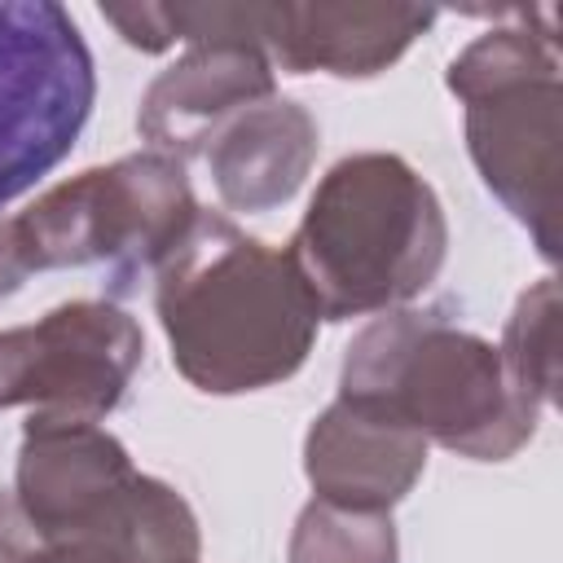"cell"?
Listing matches in <instances>:
<instances>
[{
	"label": "cell",
	"mask_w": 563,
	"mask_h": 563,
	"mask_svg": "<svg viewBox=\"0 0 563 563\" xmlns=\"http://www.w3.org/2000/svg\"><path fill=\"white\" fill-rule=\"evenodd\" d=\"M185 163L141 150L44 189L26 211L0 220V299L31 273L106 264L110 290L132 295L198 220Z\"/></svg>",
	"instance_id": "5b68a950"
},
{
	"label": "cell",
	"mask_w": 563,
	"mask_h": 563,
	"mask_svg": "<svg viewBox=\"0 0 563 563\" xmlns=\"http://www.w3.org/2000/svg\"><path fill=\"white\" fill-rule=\"evenodd\" d=\"M277 97V66L251 40H216L185 48L141 97L136 128L150 150L185 163L242 110Z\"/></svg>",
	"instance_id": "9c48e42d"
},
{
	"label": "cell",
	"mask_w": 563,
	"mask_h": 563,
	"mask_svg": "<svg viewBox=\"0 0 563 563\" xmlns=\"http://www.w3.org/2000/svg\"><path fill=\"white\" fill-rule=\"evenodd\" d=\"M132 453L88 418L31 413L13 466V501L40 537H84L106 528L132 484Z\"/></svg>",
	"instance_id": "ba28073f"
},
{
	"label": "cell",
	"mask_w": 563,
	"mask_h": 563,
	"mask_svg": "<svg viewBox=\"0 0 563 563\" xmlns=\"http://www.w3.org/2000/svg\"><path fill=\"white\" fill-rule=\"evenodd\" d=\"M286 251L321 321H352L405 308L440 277L449 220L422 172L365 150L317 180Z\"/></svg>",
	"instance_id": "7a4b0ae2"
},
{
	"label": "cell",
	"mask_w": 563,
	"mask_h": 563,
	"mask_svg": "<svg viewBox=\"0 0 563 563\" xmlns=\"http://www.w3.org/2000/svg\"><path fill=\"white\" fill-rule=\"evenodd\" d=\"M321 150L317 119L286 97H268L233 114L202 150L211 185L229 211H277L308 180Z\"/></svg>",
	"instance_id": "4fadbf2b"
},
{
	"label": "cell",
	"mask_w": 563,
	"mask_h": 563,
	"mask_svg": "<svg viewBox=\"0 0 563 563\" xmlns=\"http://www.w3.org/2000/svg\"><path fill=\"white\" fill-rule=\"evenodd\" d=\"M339 396L374 405L471 462L515 457L541 422V405L510 383L484 334L418 308L378 312L347 343Z\"/></svg>",
	"instance_id": "3957f363"
},
{
	"label": "cell",
	"mask_w": 563,
	"mask_h": 563,
	"mask_svg": "<svg viewBox=\"0 0 563 563\" xmlns=\"http://www.w3.org/2000/svg\"><path fill=\"white\" fill-rule=\"evenodd\" d=\"M97 97L88 40L53 0H0V211L79 141Z\"/></svg>",
	"instance_id": "8992f818"
},
{
	"label": "cell",
	"mask_w": 563,
	"mask_h": 563,
	"mask_svg": "<svg viewBox=\"0 0 563 563\" xmlns=\"http://www.w3.org/2000/svg\"><path fill=\"white\" fill-rule=\"evenodd\" d=\"M202 532L189 501L136 475L123 510L84 537H40L13 497H0V563H198Z\"/></svg>",
	"instance_id": "7c38bea8"
},
{
	"label": "cell",
	"mask_w": 563,
	"mask_h": 563,
	"mask_svg": "<svg viewBox=\"0 0 563 563\" xmlns=\"http://www.w3.org/2000/svg\"><path fill=\"white\" fill-rule=\"evenodd\" d=\"M154 312L176 374L207 396L286 383L312 352L321 312L290 251L198 211L154 268Z\"/></svg>",
	"instance_id": "6da1fadb"
},
{
	"label": "cell",
	"mask_w": 563,
	"mask_h": 563,
	"mask_svg": "<svg viewBox=\"0 0 563 563\" xmlns=\"http://www.w3.org/2000/svg\"><path fill=\"white\" fill-rule=\"evenodd\" d=\"M145 356L141 325L110 299H70L0 330V409L101 422Z\"/></svg>",
	"instance_id": "52a82bcc"
},
{
	"label": "cell",
	"mask_w": 563,
	"mask_h": 563,
	"mask_svg": "<svg viewBox=\"0 0 563 563\" xmlns=\"http://www.w3.org/2000/svg\"><path fill=\"white\" fill-rule=\"evenodd\" d=\"M501 26L475 35L449 62L462 101L471 163L488 194L528 229L545 264L559 260L563 79L554 9H501Z\"/></svg>",
	"instance_id": "277c9868"
},
{
	"label": "cell",
	"mask_w": 563,
	"mask_h": 563,
	"mask_svg": "<svg viewBox=\"0 0 563 563\" xmlns=\"http://www.w3.org/2000/svg\"><path fill=\"white\" fill-rule=\"evenodd\" d=\"M427 471V440L391 413L334 396L303 435V475L317 501L391 515Z\"/></svg>",
	"instance_id": "8fae6325"
},
{
	"label": "cell",
	"mask_w": 563,
	"mask_h": 563,
	"mask_svg": "<svg viewBox=\"0 0 563 563\" xmlns=\"http://www.w3.org/2000/svg\"><path fill=\"white\" fill-rule=\"evenodd\" d=\"M286 563H400L391 515L308 501L290 528Z\"/></svg>",
	"instance_id": "5bb4252c"
},
{
	"label": "cell",
	"mask_w": 563,
	"mask_h": 563,
	"mask_svg": "<svg viewBox=\"0 0 563 563\" xmlns=\"http://www.w3.org/2000/svg\"><path fill=\"white\" fill-rule=\"evenodd\" d=\"M497 352L510 383L528 400H537L541 409L554 405V387H559V282L554 277L532 282L515 299V312L501 330Z\"/></svg>",
	"instance_id": "9a60e30c"
},
{
	"label": "cell",
	"mask_w": 563,
	"mask_h": 563,
	"mask_svg": "<svg viewBox=\"0 0 563 563\" xmlns=\"http://www.w3.org/2000/svg\"><path fill=\"white\" fill-rule=\"evenodd\" d=\"M440 9L427 4H334V0H268L264 53L286 75L374 79L405 57V48L431 31Z\"/></svg>",
	"instance_id": "30bf717a"
}]
</instances>
